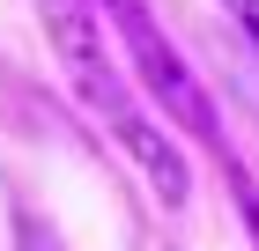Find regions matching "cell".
I'll return each instance as SVG.
<instances>
[{"mask_svg": "<svg viewBox=\"0 0 259 251\" xmlns=\"http://www.w3.org/2000/svg\"><path fill=\"white\" fill-rule=\"evenodd\" d=\"M104 30H111V44H119L126 74L156 96V111L170 118V126H185V133L200 140V148H215L222 163H230V133H222V104L207 96V81L193 74V59L170 44V30L156 22V8L148 0H97Z\"/></svg>", "mask_w": 259, "mask_h": 251, "instance_id": "2", "label": "cell"}, {"mask_svg": "<svg viewBox=\"0 0 259 251\" xmlns=\"http://www.w3.org/2000/svg\"><path fill=\"white\" fill-rule=\"evenodd\" d=\"M222 8L237 15V30H244V37H252V52H259V0H222Z\"/></svg>", "mask_w": 259, "mask_h": 251, "instance_id": "4", "label": "cell"}, {"mask_svg": "<svg viewBox=\"0 0 259 251\" xmlns=\"http://www.w3.org/2000/svg\"><path fill=\"white\" fill-rule=\"evenodd\" d=\"M230 199H237V214H244V229H252V244H259V185L230 163Z\"/></svg>", "mask_w": 259, "mask_h": 251, "instance_id": "3", "label": "cell"}, {"mask_svg": "<svg viewBox=\"0 0 259 251\" xmlns=\"http://www.w3.org/2000/svg\"><path fill=\"white\" fill-rule=\"evenodd\" d=\"M37 22H45V37H52V52H60V67H67V89H74V96L89 104V118L126 148V163L148 177V192H156L163 207H185V199H193L185 148L163 133L156 118H148V104L134 96V74H126V59L111 52V30H104L97 0H37Z\"/></svg>", "mask_w": 259, "mask_h": 251, "instance_id": "1", "label": "cell"}]
</instances>
